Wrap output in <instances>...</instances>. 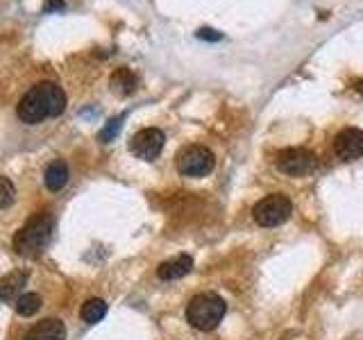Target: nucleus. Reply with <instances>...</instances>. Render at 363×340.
Returning a JSON list of instances; mask_svg holds the SVG:
<instances>
[{
    "mask_svg": "<svg viewBox=\"0 0 363 340\" xmlns=\"http://www.w3.org/2000/svg\"><path fill=\"white\" fill-rule=\"evenodd\" d=\"M164 141L166 136L162 130L157 128H143L139 130L130 141V150L134 157L143 159V162H152V159L159 157V152L164 150Z\"/></svg>",
    "mask_w": 363,
    "mask_h": 340,
    "instance_id": "nucleus-7",
    "label": "nucleus"
},
{
    "mask_svg": "<svg viewBox=\"0 0 363 340\" xmlns=\"http://www.w3.org/2000/svg\"><path fill=\"white\" fill-rule=\"evenodd\" d=\"M334 152L343 162H354L363 157V132L359 128H345L336 134L334 139Z\"/></svg>",
    "mask_w": 363,
    "mask_h": 340,
    "instance_id": "nucleus-8",
    "label": "nucleus"
},
{
    "mask_svg": "<svg viewBox=\"0 0 363 340\" xmlns=\"http://www.w3.org/2000/svg\"><path fill=\"white\" fill-rule=\"evenodd\" d=\"M216 166V157L204 145H186L177 154V170L184 177H207Z\"/></svg>",
    "mask_w": 363,
    "mask_h": 340,
    "instance_id": "nucleus-5",
    "label": "nucleus"
},
{
    "mask_svg": "<svg viewBox=\"0 0 363 340\" xmlns=\"http://www.w3.org/2000/svg\"><path fill=\"white\" fill-rule=\"evenodd\" d=\"M66 109V94L55 82H39L21 98L16 116L26 125H37L45 118H55Z\"/></svg>",
    "mask_w": 363,
    "mask_h": 340,
    "instance_id": "nucleus-1",
    "label": "nucleus"
},
{
    "mask_svg": "<svg viewBox=\"0 0 363 340\" xmlns=\"http://www.w3.org/2000/svg\"><path fill=\"white\" fill-rule=\"evenodd\" d=\"M52 234H55L52 215H48V213L34 215V218H30L26 222V227L14 236V249L21 256L34 259L50 245Z\"/></svg>",
    "mask_w": 363,
    "mask_h": 340,
    "instance_id": "nucleus-2",
    "label": "nucleus"
},
{
    "mask_svg": "<svg viewBox=\"0 0 363 340\" xmlns=\"http://www.w3.org/2000/svg\"><path fill=\"white\" fill-rule=\"evenodd\" d=\"M293 213V202L284 193H272L266 196L264 200H259L252 209L255 222L261 227H277L281 222H286Z\"/></svg>",
    "mask_w": 363,
    "mask_h": 340,
    "instance_id": "nucleus-4",
    "label": "nucleus"
},
{
    "mask_svg": "<svg viewBox=\"0 0 363 340\" xmlns=\"http://www.w3.org/2000/svg\"><path fill=\"white\" fill-rule=\"evenodd\" d=\"M16 313L23 317H30L41 309V298L37 293H23L21 298L16 300Z\"/></svg>",
    "mask_w": 363,
    "mask_h": 340,
    "instance_id": "nucleus-15",
    "label": "nucleus"
},
{
    "mask_svg": "<svg viewBox=\"0 0 363 340\" xmlns=\"http://www.w3.org/2000/svg\"><path fill=\"white\" fill-rule=\"evenodd\" d=\"M193 270V259L189 254H179L175 259L164 261L162 266L157 268V277L164 281H173V279H182L184 275Z\"/></svg>",
    "mask_w": 363,
    "mask_h": 340,
    "instance_id": "nucleus-10",
    "label": "nucleus"
},
{
    "mask_svg": "<svg viewBox=\"0 0 363 340\" xmlns=\"http://www.w3.org/2000/svg\"><path fill=\"white\" fill-rule=\"evenodd\" d=\"M109 84H111L113 94H118V96L125 98V96L134 94V89H136V75L130 71V68H118V71H113Z\"/></svg>",
    "mask_w": 363,
    "mask_h": 340,
    "instance_id": "nucleus-13",
    "label": "nucleus"
},
{
    "mask_svg": "<svg viewBox=\"0 0 363 340\" xmlns=\"http://www.w3.org/2000/svg\"><path fill=\"white\" fill-rule=\"evenodd\" d=\"M14 200H16L14 184H11L7 177L0 175V209H9L11 204H14Z\"/></svg>",
    "mask_w": 363,
    "mask_h": 340,
    "instance_id": "nucleus-16",
    "label": "nucleus"
},
{
    "mask_svg": "<svg viewBox=\"0 0 363 340\" xmlns=\"http://www.w3.org/2000/svg\"><path fill=\"white\" fill-rule=\"evenodd\" d=\"M198 37L200 39H207V41H220V34L216 32V30H211V28H200L198 30Z\"/></svg>",
    "mask_w": 363,
    "mask_h": 340,
    "instance_id": "nucleus-18",
    "label": "nucleus"
},
{
    "mask_svg": "<svg viewBox=\"0 0 363 340\" xmlns=\"http://www.w3.org/2000/svg\"><path fill=\"white\" fill-rule=\"evenodd\" d=\"M79 315H82V320L86 324H96L107 315V302L100 300V298H91V300H86L82 304V311H79Z\"/></svg>",
    "mask_w": 363,
    "mask_h": 340,
    "instance_id": "nucleus-14",
    "label": "nucleus"
},
{
    "mask_svg": "<svg viewBox=\"0 0 363 340\" xmlns=\"http://www.w3.org/2000/svg\"><path fill=\"white\" fill-rule=\"evenodd\" d=\"M357 91L363 96V79H359V82H357Z\"/></svg>",
    "mask_w": 363,
    "mask_h": 340,
    "instance_id": "nucleus-19",
    "label": "nucleus"
},
{
    "mask_svg": "<svg viewBox=\"0 0 363 340\" xmlns=\"http://www.w3.org/2000/svg\"><path fill=\"white\" fill-rule=\"evenodd\" d=\"M227 311V304L216 293H200L186 306V322L198 332H211L220 322Z\"/></svg>",
    "mask_w": 363,
    "mask_h": 340,
    "instance_id": "nucleus-3",
    "label": "nucleus"
},
{
    "mask_svg": "<svg viewBox=\"0 0 363 340\" xmlns=\"http://www.w3.org/2000/svg\"><path fill=\"white\" fill-rule=\"evenodd\" d=\"M28 283V272H9L3 279H0V300L3 302H11L21 298L23 286Z\"/></svg>",
    "mask_w": 363,
    "mask_h": 340,
    "instance_id": "nucleus-11",
    "label": "nucleus"
},
{
    "mask_svg": "<svg viewBox=\"0 0 363 340\" xmlns=\"http://www.w3.org/2000/svg\"><path fill=\"white\" fill-rule=\"evenodd\" d=\"M275 166L284 175L300 177V175H309L315 168V157L313 152L304 150V147H286V150L277 152Z\"/></svg>",
    "mask_w": 363,
    "mask_h": 340,
    "instance_id": "nucleus-6",
    "label": "nucleus"
},
{
    "mask_svg": "<svg viewBox=\"0 0 363 340\" xmlns=\"http://www.w3.org/2000/svg\"><path fill=\"white\" fill-rule=\"evenodd\" d=\"M123 120H125V113H121V116H116V118H111L105 128H102V132L98 134V139L102 141V143H109V141H113L116 139V134L121 132V128H123Z\"/></svg>",
    "mask_w": 363,
    "mask_h": 340,
    "instance_id": "nucleus-17",
    "label": "nucleus"
},
{
    "mask_svg": "<svg viewBox=\"0 0 363 340\" xmlns=\"http://www.w3.org/2000/svg\"><path fill=\"white\" fill-rule=\"evenodd\" d=\"M23 340H66V327L57 317H45L34 324Z\"/></svg>",
    "mask_w": 363,
    "mask_h": 340,
    "instance_id": "nucleus-9",
    "label": "nucleus"
},
{
    "mask_svg": "<svg viewBox=\"0 0 363 340\" xmlns=\"http://www.w3.org/2000/svg\"><path fill=\"white\" fill-rule=\"evenodd\" d=\"M43 181H45V188H48L50 193L62 191L68 184V166H66V162H62V159H55V162L45 168Z\"/></svg>",
    "mask_w": 363,
    "mask_h": 340,
    "instance_id": "nucleus-12",
    "label": "nucleus"
}]
</instances>
